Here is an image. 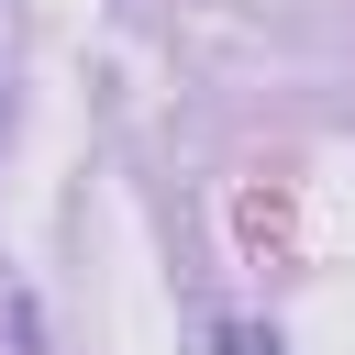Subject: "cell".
I'll use <instances>...</instances> for the list:
<instances>
[{
  "instance_id": "cell-1",
  "label": "cell",
  "mask_w": 355,
  "mask_h": 355,
  "mask_svg": "<svg viewBox=\"0 0 355 355\" xmlns=\"http://www.w3.org/2000/svg\"><path fill=\"white\" fill-rule=\"evenodd\" d=\"M222 355H277V344L266 333H222Z\"/></svg>"
}]
</instances>
